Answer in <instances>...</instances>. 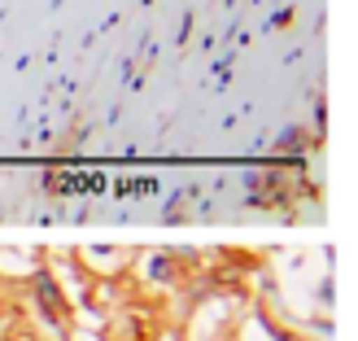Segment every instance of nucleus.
<instances>
[{
  "label": "nucleus",
  "mask_w": 358,
  "mask_h": 341,
  "mask_svg": "<svg viewBox=\"0 0 358 341\" xmlns=\"http://www.w3.org/2000/svg\"><path fill=\"white\" fill-rule=\"evenodd\" d=\"M275 149H280V153H297V149H301V132H297V127H289V132H280V140H275Z\"/></svg>",
  "instance_id": "obj_3"
},
{
  "label": "nucleus",
  "mask_w": 358,
  "mask_h": 341,
  "mask_svg": "<svg viewBox=\"0 0 358 341\" xmlns=\"http://www.w3.org/2000/svg\"><path fill=\"white\" fill-rule=\"evenodd\" d=\"M35 293H40V302H44L48 311H62V293H57V284H52V276H48V272L35 276Z\"/></svg>",
  "instance_id": "obj_1"
},
{
  "label": "nucleus",
  "mask_w": 358,
  "mask_h": 341,
  "mask_svg": "<svg viewBox=\"0 0 358 341\" xmlns=\"http://www.w3.org/2000/svg\"><path fill=\"white\" fill-rule=\"evenodd\" d=\"M149 276H153V280H162V284H166V280H175V263H171L166 254L149 258Z\"/></svg>",
  "instance_id": "obj_2"
}]
</instances>
